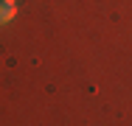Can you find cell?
Masks as SVG:
<instances>
[{
	"mask_svg": "<svg viewBox=\"0 0 132 126\" xmlns=\"http://www.w3.org/2000/svg\"><path fill=\"white\" fill-rule=\"evenodd\" d=\"M14 14H17V6H11V3H3V0H0V25L11 23V20H14Z\"/></svg>",
	"mask_w": 132,
	"mask_h": 126,
	"instance_id": "cell-1",
	"label": "cell"
},
{
	"mask_svg": "<svg viewBox=\"0 0 132 126\" xmlns=\"http://www.w3.org/2000/svg\"><path fill=\"white\" fill-rule=\"evenodd\" d=\"M3 3H11V6H17V0H3Z\"/></svg>",
	"mask_w": 132,
	"mask_h": 126,
	"instance_id": "cell-2",
	"label": "cell"
}]
</instances>
